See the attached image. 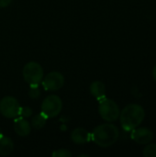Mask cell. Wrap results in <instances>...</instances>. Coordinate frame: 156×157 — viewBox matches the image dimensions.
I'll return each instance as SVG.
<instances>
[{
	"instance_id": "obj_1",
	"label": "cell",
	"mask_w": 156,
	"mask_h": 157,
	"mask_svg": "<svg viewBox=\"0 0 156 157\" xmlns=\"http://www.w3.org/2000/svg\"><path fill=\"white\" fill-rule=\"evenodd\" d=\"M120 137V132L117 126L111 123H104L97 126L92 133L91 140L100 147H109L113 145Z\"/></svg>"
},
{
	"instance_id": "obj_2",
	"label": "cell",
	"mask_w": 156,
	"mask_h": 157,
	"mask_svg": "<svg viewBox=\"0 0 156 157\" xmlns=\"http://www.w3.org/2000/svg\"><path fill=\"white\" fill-rule=\"evenodd\" d=\"M145 118L144 109L137 104L126 106L120 114V121L123 130L130 132L142 124Z\"/></svg>"
},
{
	"instance_id": "obj_3",
	"label": "cell",
	"mask_w": 156,
	"mask_h": 157,
	"mask_svg": "<svg viewBox=\"0 0 156 157\" xmlns=\"http://www.w3.org/2000/svg\"><path fill=\"white\" fill-rule=\"evenodd\" d=\"M22 75L24 80L29 86H39L44 77V73L41 65L39 63L29 62L23 67Z\"/></svg>"
},
{
	"instance_id": "obj_4",
	"label": "cell",
	"mask_w": 156,
	"mask_h": 157,
	"mask_svg": "<svg viewBox=\"0 0 156 157\" xmlns=\"http://www.w3.org/2000/svg\"><path fill=\"white\" fill-rule=\"evenodd\" d=\"M98 112L100 117L108 122L116 121L120 118V110L118 104L112 99L107 98H104L99 100Z\"/></svg>"
},
{
	"instance_id": "obj_5",
	"label": "cell",
	"mask_w": 156,
	"mask_h": 157,
	"mask_svg": "<svg viewBox=\"0 0 156 157\" xmlns=\"http://www.w3.org/2000/svg\"><path fill=\"white\" fill-rule=\"evenodd\" d=\"M63 109V101L56 95L48 96L41 103V113L48 119L57 117Z\"/></svg>"
},
{
	"instance_id": "obj_6",
	"label": "cell",
	"mask_w": 156,
	"mask_h": 157,
	"mask_svg": "<svg viewBox=\"0 0 156 157\" xmlns=\"http://www.w3.org/2000/svg\"><path fill=\"white\" fill-rule=\"evenodd\" d=\"M20 108L21 106L17 98L11 96H6L0 101V113L8 119H16L19 117Z\"/></svg>"
},
{
	"instance_id": "obj_7",
	"label": "cell",
	"mask_w": 156,
	"mask_h": 157,
	"mask_svg": "<svg viewBox=\"0 0 156 157\" xmlns=\"http://www.w3.org/2000/svg\"><path fill=\"white\" fill-rule=\"evenodd\" d=\"M42 86L47 91H57L64 85V76L60 72H51L43 77Z\"/></svg>"
},
{
	"instance_id": "obj_8",
	"label": "cell",
	"mask_w": 156,
	"mask_h": 157,
	"mask_svg": "<svg viewBox=\"0 0 156 157\" xmlns=\"http://www.w3.org/2000/svg\"><path fill=\"white\" fill-rule=\"evenodd\" d=\"M131 137L139 144H148L154 139V132L148 128H135L131 131Z\"/></svg>"
},
{
	"instance_id": "obj_9",
	"label": "cell",
	"mask_w": 156,
	"mask_h": 157,
	"mask_svg": "<svg viewBox=\"0 0 156 157\" xmlns=\"http://www.w3.org/2000/svg\"><path fill=\"white\" fill-rule=\"evenodd\" d=\"M71 140L76 144H85L91 141V133L84 128H76L71 133Z\"/></svg>"
},
{
	"instance_id": "obj_10",
	"label": "cell",
	"mask_w": 156,
	"mask_h": 157,
	"mask_svg": "<svg viewBox=\"0 0 156 157\" xmlns=\"http://www.w3.org/2000/svg\"><path fill=\"white\" fill-rule=\"evenodd\" d=\"M14 131L18 136L26 137L31 132V125L26 119L17 118L14 121Z\"/></svg>"
},
{
	"instance_id": "obj_11",
	"label": "cell",
	"mask_w": 156,
	"mask_h": 157,
	"mask_svg": "<svg viewBox=\"0 0 156 157\" xmlns=\"http://www.w3.org/2000/svg\"><path fill=\"white\" fill-rule=\"evenodd\" d=\"M90 93L98 101L106 98V86L104 83L101 81H94L90 85Z\"/></svg>"
},
{
	"instance_id": "obj_12",
	"label": "cell",
	"mask_w": 156,
	"mask_h": 157,
	"mask_svg": "<svg viewBox=\"0 0 156 157\" xmlns=\"http://www.w3.org/2000/svg\"><path fill=\"white\" fill-rule=\"evenodd\" d=\"M14 150V143L11 138L6 136L0 137V155L7 156Z\"/></svg>"
},
{
	"instance_id": "obj_13",
	"label": "cell",
	"mask_w": 156,
	"mask_h": 157,
	"mask_svg": "<svg viewBox=\"0 0 156 157\" xmlns=\"http://www.w3.org/2000/svg\"><path fill=\"white\" fill-rule=\"evenodd\" d=\"M48 118L43 114V113H39L37 115H35L32 120H31V127L36 129V130H40L42 129L47 122Z\"/></svg>"
},
{
	"instance_id": "obj_14",
	"label": "cell",
	"mask_w": 156,
	"mask_h": 157,
	"mask_svg": "<svg viewBox=\"0 0 156 157\" xmlns=\"http://www.w3.org/2000/svg\"><path fill=\"white\" fill-rule=\"evenodd\" d=\"M143 155L145 157H156V144H148L143 149Z\"/></svg>"
},
{
	"instance_id": "obj_15",
	"label": "cell",
	"mask_w": 156,
	"mask_h": 157,
	"mask_svg": "<svg viewBox=\"0 0 156 157\" xmlns=\"http://www.w3.org/2000/svg\"><path fill=\"white\" fill-rule=\"evenodd\" d=\"M29 97L32 99H37L40 97V91L39 89V86H29Z\"/></svg>"
},
{
	"instance_id": "obj_16",
	"label": "cell",
	"mask_w": 156,
	"mask_h": 157,
	"mask_svg": "<svg viewBox=\"0 0 156 157\" xmlns=\"http://www.w3.org/2000/svg\"><path fill=\"white\" fill-rule=\"evenodd\" d=\"M51 156L53 157H71L72 156V153L67 150V149H58L55 150L52 154Z\"/></svg>"
},
{
	"instance_id": "obj_17",
	"label": "cell",
	"mask_w": 156,
	"mask_h": 157,
	"mask_svg": "<svg viewBox=\"0 0 156 157\" xmlns=\"http://www.w3.org/2000/svg\"><path fill=\"white\" fill-rule=\"evenodd\" d=\"M31 115H32V109H31L29 107L25 106V107H21V108H20V110H19V117L24 118V119H27V118H29Z\"/></svg>"
},
{
	"instance_id": "obj_18",
	"label": "cell",
	"mask_w": 156,
	"mask_h": 157,
	"mask_svg": "<svg viewBox=\"0 0 156 157\" xmlns=\"http://www.w3.org/2000/svg\"><path fill=\"white\" fill-rule=\"evenodd\" d=\"M13 0H0V7H6L12 3Z\"/></svg>"
},
{
	"instance_id": "obj_19",
	"label": "cell",
	"mask_w": 156,
	"mask_h": 157,
	"mask_svg": "<svg viewBox=\"0 0 156 157\" xmlns=\"http://www.w3.org/2000/svg\"><path fill=\"white\" fill-rule=\"evenodd\" d=\"M153 77H154V79L156 81V65L154 67V69H153Z\"/></svg>"
},
{
	"instance_id": "obj_20",
	"label": "cell",
	"mask_w": 156,
	"mask_h": 157,
	"mask_svg": "<svg viewBox=\"0 0 156 157\" xmlns=\"http://www.w3.org/2000/svg\"><path fill=\"white\" fill-rule=\"evenodd\" d=\"M82 156H86V157H89V155H79V157H82Z\"/></svg>"
},
{
	"instance_id": "obj_21",
	"label": "cell",
	"mask_w": 156,
	"mask_h": 157,
	"mask_svg": "<svg viewBox=\"0 0 156 157\" xmlns=\"http://www.w3.org/2000/svg\"><path fill=\"white\" fill-rule=\"evenodd\" d=\"M2 135H3V134H2V131H1V128H0V137H1Z\"/></svg>"
}]
</instances>
